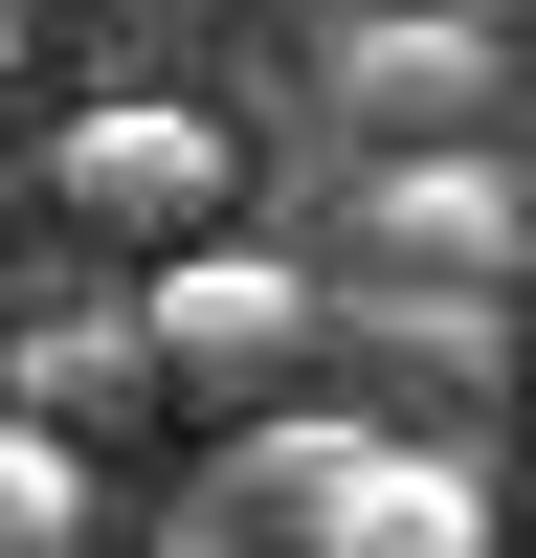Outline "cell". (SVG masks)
<instances>
[{
	"mask_svg": "<svg viewBox=\"0 0 536 558\" xmlns=\"http://www.w3.org/2000/svg\"><path fill=\"white\" fill-rule=\"evenodd\" d=\"M0 536H23V558H68V536H112V470H89V425H45V402L0 425Z\"/></svg>",
	"mask_w": 536,
	"mask_h": 558,
	"instance_id": "52a82bcc",
	"label": "cell"
},
{
	"mask_svg": "<svg viewBox=\"0 0 536 558\" xmlns=\"http://www.w3.org/2000/svg\"><path fill=\"white\" fill-rule=\"evenodd\" d=\"M134 291H157V357H179V402H268V380H291V357H313V336L357 313V291H313L291 246H246V223H202V246H157Z\"/></svg>",
	"mask_w": 536,
	"mask_h": 558,
	"instance_id": "7a4b0ae2",
	"label": "cell"
},
{
	"mask_svg": "<svg viewBox=\"0 0 536 558\" xmlns=\"http://www.w3.org/2000/svg\"><path fill=\"white\" fill-rule=\"evenodd\" d=\"M45 202H68L89 246H202V223L246 202V134L179 112V89H89V112L45 134Z\"/></svg>",
	"mask_w": 536,
	"mask_h": 558,
	"instance_id": "6da1fadb",
	"label": "cell"
},
{
	"mask_svg": "<svg viewBox=\"0 0 536 558\" xmlns=\"http://www.w3.org/2000/svg\"><path fill=\"white\" fill-rule=\"evenodd\" d=\"M491 89H514V68H491L470 0H425V23H336V112H380V134H470Z\"/></svg>",
	"mask_w": 536,
	"mask_h": 558,
	"instance_id": "5b68a950",
	"label": "cell"
},
{
	"mask_svg": "<svg viewBox=\"0 0 536 558\" xmlns=\"http://www.w3.org/2000/svg\"><path fill=\"white\" fill-rule=\"evenodd\" d=\"M157 380H179V357H157V291H134V313H45V336H23V402H45V425H134Z\"/></svg>",
	"mask_w": 536,
	"mask_h": 558,
	"instance_id": "8992f818",
	"label": "cell"
},
{
	"mask_svg": "<svg viewBox=\"0 0 536 558\" xmlns=\"http://www.w3.org/2000/svg\"><path fill=\"white\" fill-rule=\"evenodd\" d=\"M470 536H491V470L470 447H402V425H357L336 514H313V558H470Z\"/></svg>",
	"mask_w": 536,
	"mask_h": 558,
	"instance_id": "277c9868",
	"label": "cell"
},
{
	"mask_svg": "<svg viewBox=\"0 0 536 558\" xmlns=\"http://www.w3.org/2000/svg\"><path fill=\"white\" fill-rule=\"evenodd\" d=\"M357 268H425V291H536V202L470 157V134H380V179H357Z\"/></svg>",
	"mask_w": 536,
	"mask_h": 558,
	"instance_id": "3957f363",
	"label": "cell"
}]
</instances>
